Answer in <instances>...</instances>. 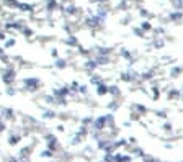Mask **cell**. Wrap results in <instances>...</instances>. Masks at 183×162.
I'll use <instances>...</instances> for the list:
<instances>
[{
	"instance_id": "6da1fadb",
	"label": "cell",
	"mask_w": 183,
	"mask_h": 162,
	"mask_svg": "<svg viewBox=\"0 0 183 162\" xmlns=\"http://www.w3.org/2000/svg\"><path fill=\"white\" fill-rule=\"evenodd\" d=\"M23 85H25L26 90L35 92L41 87V80H39V79H35V77H30V79H25V80H23Z\"/></svg>"
},
{
	"instance_id": "7a4b0ae2",
	"label": "cell",
	"mask_w": 183,
	"mask_h": 162,
	"mask_svg": "<svg viewBox=\"0 0 183 162\" xmlns=\"http://www.w3.org/2000/svg\"><path fill=\"white\" fill-rule=\"evenodd\" d=\"M13 79H15V71H12V69H7V71L2 72V80H4L7 85H10L12 82H13Z\"/></svg>"
},
{
	"instance_id": "3957f363",
	"label": "cell",
	"mask_w": 183,
	"mask_h": 162,
	"mask_svg": "<svg viewBox=\"0 0 183 162\" xmlns=\"http://www.w3.org/2000/svg\"><path fill=\"white\" fill-rule=\"evenodd\" d=\"M92 126L95 128V129H98V131L105 129V126H106V116H100V118H97V120L93 121V124H92Z\"/></svg>"
},
{
	"instance_id": "277c9868",
	"label": "cell",
	"mask_w": 183,
	"mask_h": 162,
	"mask_svg": "<svg viewBox=\"0 0 183 162\" xmlns=\"http://www.w3.org/2000/svg\"><path fill=\"white\" fill-rule=\"evenodd\" d=\"M108 92H110V87H108V85H106V84H103V82H102V84H100V85H97V93H98L100 97L106 95Z\"/></svg>"
},
{
	"instance_id": "5b68a950",
	"label": "cell",
	"mask_w": 183,
	"mask_h": 162,
	"mask_svg": "<svg viewBox=\"0 0 183 162\" xmlns=\"http://www.w3.org/2000/svg\"><path fill=\"white\" fill-rule=\"evenodd\" d=\"M133 157L126 154H115V162H131Z\"/></svg>"
},
{
	"instance_id": "8992f818",
	"label": "cell",
	"mask_w": 183,
	"mask_h": 162,
	"mask_svg": "<svg viewBox=\"0 0 183 162\" xmlns=\"http://www.w3.org/2000/svg\"><path fill=\"white\" fill-rule=\"evenodd\" d=\"M169 98H172V100L180 98V90H177V88H172V90H169Z\"/></svg>"
},
{
	"instance_id": "52a82bcc",
	"label": "cell",
	"mask_w": 183,
	"mask_h": 162,
	"mask_svg": "<svg viewBox=\"0 0 183 162\" xmlns=\"http://www.w3.org/2000/svg\"><path fill=\"white\" fill-rule=\"evenodd\" d=\"M20 139H21V136H18V134H15V136H13V134H12V136L8 137V144L15 146V144H18V141H20Z\"/></svg>"
},
{
	"instance_id": "ba28073f",
	"label": "cell",
	"mask_w": 183,
	"mask_h": 162,
	"mask_svg": "<svg viewBox=\"0 0 183 162\" xmlns=\"http://www.w3.org/2000/svg\"><path fill=\"white\" fill-rule=\"evenodd\" d=\"M108 93H111L113 97H118V95H120V88H118L116 85H111V87H110V92H108Z\"/></svg>"
},
{
	"instance_id": "9c48e42d",
	"label": "cell",
	"mask_w": 183,
	"mask_h": 162,
	"mask_svg": "<svg viewBox=\"0 0 183 162\" xmlns=\"http://www.w3.org/2000/svg\"><path fill=\"white\" fill-rule=\"evenodd\" d=\"M90 82H92V84H93V85H100V84H102V79H100L98 75H92Z\"/></svg>"
},
{
	"instance_id": "30bf717a",
	"label": "cell",
	"mask_w": 183,
	"mask_h": 162,
	"mask_svg": "<svg viewBox=\"0 0 183 162\" xmlns=\"http://www.w3.org/2000/svg\"><path fill=\"white\" fill-rule=\"evenodd\" d=\"M152 98H154V100H159V98H160V92H159V88H152Z\"/></svg>"
},
{
	"instance_id": "8fae6325",
	"label": "cell",
	"mask_w": 183,
	"mask_h": 162,
	"mask_svg": "<svg viewBox=\"0 0 183 162\" xmlns=\"http://www.w3.org/2000/svg\"><path fill=\"white\" fill-rule=\"evenodd\" d=\"M106 116V124L108 126H113L115 124V118H113V115H105Z\"/></svg>"
},
{
	"instance_id": "7c38bea8",
	"label": "cell",
	"mask_w": 183,
	"mask_h": 162,
	"mask_svg": "<svg viewBox=\"0 0 183 162\" xmlns=\"http://www.w3.org/2000/svg\"><path fill=\"white\" fill-rule=\"evenodd\" d=\"M87 67H88V69H95V67H97V62H95V61H88V62H87Z\"/></svg>"
},
{
	"instance_id": "4fadbf2b",
	"label": "cell",
	"mask_w": 183,
	"mask_h": 162,
	"mask_svg": "<svg viewBox=\"0 0 183 162\" xmlns=\"http://www.w3.org/2000/svg\"><path fill=\"white\" fill-rule=\"evenodd\" d=\"M178 74H180V69H173L172 71V77H177Z\"/></svg>"
},
{
	"instance_id": "5bb4252c",
	"label": "cell",
	"mask_w": 183,
	"mask_h": 162,
	"mask_svg": "<svg viewBox=\"0 0 183 162\" xmlns=\"http://www.w3.org/2000/svg\"><path fill=\"white\" fill-rule=\"evenodd\" d=\"M4 129H5V123H4V121H0V133H2Z\"/></svg>"
},
{
	"instance_id": "9a60e30c",
	"label": "cell",
	"mask_w": 183,
	"mask_h": 162,
	"mask_svg": "<svg viewBox=\"0 0 183 162\" xmlns=\"http://www.w3.org/2000/svg\"><path fill=\"white\" fill-rule=\"evenodd\" d=\"M7 92H8V95H13V93H15V88H12V87H10Z\"/></svg>"
},
{
	"instance_id": "2e32d148",
	"label": "cell",
	"mask_w": 183,
	"mask_h": 162,
	"mask_svg": "<svg viewBox=\"0 0 183 162\" xmlns=\"http://www.w3.org/2000/svg\"><path fill=\"white\" fill-rule=\"evenodd\" d=\"M66 66V62H64V61H59V62H57V67H64Z\"/></svg>"
}]
</instances>
